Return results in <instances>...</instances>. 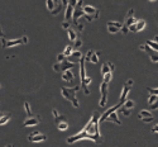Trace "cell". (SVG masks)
Masks as SVG:
<instances>
[{"label": "cell", "instance_id": "60d3db41", "mask_svg": "<svg viewBox=\"0 0 158 147\" xmlns=\"http://www.w3.org/2000/svg\"><path fill=\"white\" fill-rule=\"evenodd\" d=\"M149 108L152 109V110H157L158 109V100L154 103V104H152V105H149Z\"/></svg>", "mask_w": 158, "mask_h": 147}, {"label": "cell", "instance_id": "52a82bcc", "mask_svg": "<svg viewBox=\"0 0 158 147\" xmlns=\"http://www.w3.org/2000/svg\"><path fill=\"white\" fill-rule=\"evenodd\" d=\"M133 80L131 79H129L128 81L124 84V86H123V90H122V94H120V100H119V103L123 105L124 104V102L127 100V97H128V94H129V91L131 90V88H133Z\"/></svg>", "mask_w": 158, "mask_h": 147}, {"label": "cell", "instance_id": "7402d4cb", "mask_svg": "<svg viewBox=\"0 0 158 147\" xmlns=\"http://www.w3.org/2000/svg\"><path fill=\"white\" fill-rule=\"evenodd\" d=\"M52 114H53V118H55V121H56V124L60 123V122H63V121H67L64 115H62V114H60V113L57 112V109H52Z\"/></svg>", "mask_w": 158, "mask_h": 147}, {"label": "cell", "instance_id": "9c48e42d", "mask_svg": "<svg viewBox=\"0 0 158 147\" xmlns=\"http://www.w3.org/2000/svg\"><path fill=\"white\" fill-rule=\"evenodd\" d=\"M108 88H109V84H106L105 81L101 83V85H100L101 98H100V102H99V105L100 106H105V105H106V102H108Z\"/></svg>", "mask_w": 158, "mask_h": 147}, {"label": "cell", "instance_id": "8d00e7d4", "mask_svg": "<svg viewBox=\"0 0 158 147\" xmlns=\"http://www.w3.org/2000/svg\"><path fill=\"white\" fill-rule=\"evenodd\" d=\"M62 8H63V6H62V4H58V5H57V8H56L53 11H51V13H52L53 15H56V14H58V13L61 11V9H62Z\"/></svg>", "mask_w": 158, "mask_h": 147}, {"label": "cell", "instance_id": "cb8c5ba5", "mask_svg": "<svg viewBox=\"0 0 158 147\" xmlns=\"http://www.w3.org/2000/svg\"><path fill=\"white\" fill-rule=\"evenodd\" d=\"M11 118V114L10 113H5L4 115H0V126H5Z\"/></svg>", "mask_w": 158, "mask_h": 147}, {"label": "cell", "instance_id": "d4e9b609", "mask_svg": "<svg viewBox=\"0 0 158 147\" xmlns=\"http://www.w3.org/2000/svg\"><path fill=\"white\" fill-rule=\"evenodd\" d=\"M67 33H69V38H70V41H71V42H75L76 39H77V33H76L75 29L69 28V29H67Z\"/></svg>", "mask_w": 158, "mask_h": 147}, {"label": "cell", "instance_id": "e575fe53", "mask_svg": "<svg viewBox=\"0 0 158 147\" xmlns=\"http://www.w3.org/2000/svg\"><path fill=\"white\" fill-rule=\"evenodd\" d=\"M148 93L151 95H157L158 97V88H147Z\"/></svg>", "mask_w": 158, "mask_h": 147}, {"label": "cell", "instance_id": "1f68e13d", "mask_svg": "<svg viewBox=\"0 0 158 147\" xmlns=\"http://www.w3.org/2000/svg\"><path fill=\"white\" fill-rule=\"evenodd\" d=\"M46 4H47V9L49 11H53L55 10V3H53V0H46Z\"/></svg>", "mask_w": 158, "mask_h": 147}, {"label": "cell", "instance_id": "8fae6325", "mask_svg": "<svg viewBox=\"0 0 158 147\" xmlns=\"http://www.w3.org/2000/svg\"><path fill=\"white\" fill-rule=\"evenodd\" d=\"M138 118L140 119L142 122H144V123H152V122L154 121L152 113H151L149 110H146V109H142V110L138 113Z\"/></svg>", "mask_w": 158, "mask_h": 147}, {"label": "cell", "instance_id": "30bf717a", "mask_svg": "<svg viewBox=\"0 0 158 147\" xmlns=\"http://www.w3.org/2000/svg\"><path fill=\"white\" fill-rule=\"evenodd\" d=\"M139 50H142V51L146 52L147 55L149 56V58H151V61H152L153 63H157V62H158V52H156L154 50H152L149 46H147V45L139 46Z\"/></svg>", "mask_w": 158, "mask_h": 147}, {"label": "cell", "instance_id": "484cf974", "mask_svg": "<svg viewBox=\"0 0 158 147\" xmlns=\"http://www.w3.org/2000/svg\"><path fill=\"white\" fill-rule=\"evenodd\" d=\"M72 52H73V46L72 45H69V46H66V48H64V51L62 53L64 55V57H70L72 55Z\"/></svg>", "mask_w": 158, "mask_h": 147}, {"label": "cell", "instance_id": "3957f363", "mask_svg": "<svg viewBox=\"0 0 158 147\" xmlns=\"http://www.w3.org/2000/svg\"><path fill=\"white\" fill-rule=\"evenodd\" d=\"M80 140H91V141H94V142H99V141H100V136L89 135V133H87L85 129H82L80 133H77V135H75V136L69 137L66 141H67V143L72 145V143H75V142H77V141H80Z\"/></svg>", "mask_w": 158, "mask_h": 147}, {"label": "cell", "instance_id": "9a60e30c", "mask_svg": "<svg viewBox=\"0 0 158 147\" xmlns=\"http://www.w3.org/2000/svg\"><path fill=\"white\" fill-rule=\"evenodd\" d=\"M106 27H108V32L114 34V33H118L122 29L123 23H119V22H108Z\"/></svg>", "mask_w": 158, "mask_h": 147}, {"label": "cell", "instance_id": "603a6c76", "mask_svg": "<svg viewBox=\"0 0 158 147\" xmlns=\"http://www.w3.org/2000/svg\"><path fill=\"white\" fill-rule=\"evenodd\" d=\"M73 6H71V5H67L66 6V13H64V20L66 22H70L71 20V17H72V14H73Z\"/></svg>", "mask_w": 158, "mask_h": 147}, {"label": "cell", "instance_id": "bcb514c9", "mask_svg": "<svg viewBox=\"0 0 158 147\" xmlns=\"http://www.w3.org/2000/svg\"><path fill=\"white\" fill-rule=\"evenodd\" d=\"M5 147H14V146H13V145H6Z\"/></svg>", "mask_w": 158, "mask_h": 147}, {"label": "cell", "instance_id": "44dd1931", "mask_svg": "<svg viewBox=\"0 0 158 147\" xmlns=\"http://www.w3.org/2000/svg\"><path fill=\"white\" fill-rule=\"evenodd\" d=\"M105 121H108V122H114V123H116V124H122V122H120V119L118 118V112H113L111 114H109L108 117H106V119Z\"/></svg>", "mask_w": 158, "mask_h": 147}, {"label": "cell", "instance_id": "74e56055", "mask_svg": "<svg viewBox=\"0 0 158 147\" xmlns=\"http://www.w3.org/2000/svg\"><path fill=\"white\" fill-rule=\"evenodd\" d=\"M70 25H71V23H70V22H66V20H63L62 24H61V27H62L63 29H69V28H70Z\"/></svg>", "mask_w": 158, "mask_h": 147}, {"label": "cell", "instance_id": "277c9868", "mask_svg": "<svg viewBox=\"0 0 158 147\" xmlns=\"http://www.w3.org/2000/svg\"><path fill=\"white\" fill-rule=\"evenodd\" d=\"M82 6H84V2H82V0H78V2H77V5H76L75 9H73V14H72L73 24L77 25L78 31H82V29H84V24H80V23H78V19H80L81 17H84Z\"/></svg>", "mask_w": 158, "mask_h": 147}, {"label": "cell", "instance_id": "836d02e7", "mask_svg": "<svg viewBox=\"0 0 158 147\" xmlns=\"http://www.w3.org/2000/svg\"><path fill=\"white\" fill-rule=\"evenodd\" d=\"M24 109H25V112H27V115H28V117L32 115V110H31V106H29V103H28V102L24 103Z\"/></svg>", "mask_w": 158, "mask_h": 147}, {"label": "cell", "instance_id": "5bb4252c", "mask_svg": "<svg viewBox=\"0 0 158 147\" xmlns=\"http://www.w3.org/2000/svg\"><path fill=\"white\" fill-rule=\"evenodd\" d=\"M134 105H135V103L133 102V100H125L124 102V104L120 106V112H122V114H124V115H129L130 114V110L134 108Z\"/></svg>", "mask_w": 158, "mask_h": 147}, {"label": "cell", "instance_id": "d6986e66", "mask_svg": "<svg viewBox=\"0 0 158 147\" xmlns=\"http://www.w3.org/2000/svg\"><path fill=\"white\" fill-rule=\"evenodd\" d=\"M61 77H62L63 81H66V83H72L73 80H75V75H73L70 70H66L64 72H62Z\"/></svg>", "mask_w": 158, "mask_h": 147}, {"label": "cell", "instance_id": "ab89813d", "mask_svg": "<svg viewBox=\"0 0 158 147\" xmlns=\"http://www.w3.org/2000/svg\"><path fill=\"white\" fill-rule=\"evenodd\" d=\"M64 60H66V57H64L63 53H60V55L57 56V62H62V61H64Z\"/></svg>", "mask_w": 158, "mask_h": 147}, {"label": "cell", "instance_id": "f35d334b", "mask_svg": "<svg viewBox=\"0 0 158 147\" xmlns=\"http://www.w3.org/2000/svg\"><path fill=\"white\" fill-rule=\"evenodd\" d=\"M81 46H82V41H81L80 38H77L76 41H75V47L78 48V47H81Z\"/></svg>", "mask_w": 158, "mask_h": 147}, {"label": "cell", "instance_id": "7a4b0ae2", "mask_svg": "<svg viewBox=\"0 0 158 147\" xmlns=\"http://www.w3.org/2000/svg\"><path fill=\"white\" fill-rule=\"evenodd\" d=\"M80 76H81V88L84 90V93L86 95L90 94V90H89V85L91 84V77L87 76L86 74V69H85V58L84 56L80 58Z\"/></svg>", "mask_w": 158, "mask_h": 147}, {"label": "cell", "instance_id": "ac0fdd59", "mask_svg": "<svg viewBox=\"0 0 158 147\" xmlns=\"http://www.w3.org/2000/svg\"><path fill=\"white\" fill-rule=\"evenodd\" d=\"M39 121H41V118H39V117H28L27 119H25V121H24V127H33V126H37L38 123H39Z\"/></svg>", "mask_w": 158, "mask_h": 147}, {"label": "cell", "instance_id": "e0dca14e", "mask_svg": "<svg viewBox=\"0 0 158 147\" xmlns=\"http://www.w3.org/2000/svg\"><path fill=\"white\" fill-rule=\"evenodd\" d=\"M120 106H122V104L119 103V104H116V105L111 106V108H109V109H108L106 112H105V113H104L102 115H100V118H99V126H100V124H101V123H102V122L105 121V119H106V117H108L109 114H111L113 112H116L118 109H119V108H120Z\"/></svg>", "mask_w": 158, "mask_h": 147}, {"label": "cell", "instance_id": "d590c367", "mask_svg": "<svg viewBox=\"0 0 158 147\" xmlns=\"http://www.w3.org/2000/svg\"><path fill=\"white\" fill-rule=\"evenodd\" d=\"M93 53H94V51H91V50H90V51H87V53H86V56L84 57L86 62H90V58H91V55H93Z\"/></svg>", "mask_w": 158, "mask_h": 147}, {"label": "cell", "instance_id": "2e32d148", "mask_svg": "<svg viewBox=\"0 0 158 147\" xmlns=\"http://www.w3.org/2000/svg\"><path fill=\"white\" fill-rule=\"evenodd\" d=\"M135 18H134V10L133 9H129L128 10V13H127V17H125V22H124V27H127V28L129 29V27L131 25V24H134L135 23Z\"/></svg>", "mask_w": 158, "mask_h": 147}, {"label": "cell", "instance_id": "8992f818", "mask_svg": "<svg viewBox=\"0 0 158 147\" xmlns=\"http://www.w3.org/2000/svg\"><path fill=\"white\" fill-rule=\"evenodd\" d=\"M73 67H75V63L71 62V61H67V60H64L62 62H57V63L53 65V70L56 72H61V74L64 72L66 70H71Z\"/></svg>", "mask_w": 158, "mask_h": 147}, {"label": "cell", "instance_id": "b9f144b4", "mask_svg": "<svg viewBox=\"0 0 158 147\" xmlns=\"http://www.w3.org/2000/svg\"><path fill=\"white\" fill-rule=\"evenodd\" d=\"M77 2H78V0H69V5H71V6H76L77 5Z\"/></svg>", "mask_w": 158, "mask_h": 147}, {"label": "cell", "instance_id": "ee69618b", "mask_svg": "<svg viewBox=\"0 0 158 147\" xmlns=\"http://www.w3.org/2000/svg\"><path fill=\"white\" fill-rule=\"evenodd\" d=\"M62 6H67L69 5V0H62Z\"/></svg>", "mask_w": 158, "mask_h": 147}, {"label": "cell", "instance_id": "f546056e", "mask_svg": "<svg viewBox=\"0 0 158 147\" xmlns=\"http://www.w3.org/2000/svg\"><path fill=\"white\" fill-rule=\"evenodd\" d=\"M111 77H113V72L105 74V75H102V81H105L106 84H109V83L111 81Z\"/></svg>", "mask_w": 158, "mask_h": 147}, {"label": "cell", "instance_id": "f6af8a7d", "mask_svg": "<svg viewBox=\"0 0 158 147\" xmlns=\"http://www.w3.org/2000/svg\"><path fill=\"white\" fill-rule=\"evenodd\" d=\"M0 37H2V38L4 37V36H3V32H2V28H0Z\"/></svg>", "mask_w": 158, "mask_h": 147}, {"label": "cell", "instance_id": "ffe728a7", "mask_svg": "<svg viewBox=\"0 0 158 147\" xmlns=\"http://www.w3.org/2000/svg\"><path fill=\"white\" fill-rule=\"evenodd\" d=\"M114 69H115V66H114L111 62L104 63L102 67H101V75H105V74H108V72H113Z\"/></svg>", "mask_w": 158, "mask_h": 147}, {"label": "cell", "instance_id": "7bdbcfd3", "mask_svg": "<svg viewBox=\"0 0 158 147\" xmlns=\"http://www.w3.org/2000/svg\"><path fill=\"white\" fill-rule=\"evenodd\" d=\"M152 132H153V133H158V124H156V126L152 128Z\"/></svg>", "mask_w": 158, "mask_h": 147}, {"label": "cell", "instance_id": "7c38bea8", "mask_svg": "<svg viewBox=\"0 0 158 147\" xmlns=\"http://www.w3.org/2000/svg\"><path fill=\"white\" fill-rule=\"evenodd\" d=\"M47 140V136L43 135L41 132H33L32 135L28 137V141L33 142V143H41V142H44Z\"/></svg>", "mask_w": 158, "mask_h": 147}, {"label": "cell", "instance_id": "d6a6232c", "mask_svg": "<svg viewBox=\"0 0 158 147\" xmlns=\"http://www.w3.org/2000/svg\"><path fill=\"white\" fill-rule=\"evenodd\" d=\"M157 100H158V97H157V95H149L147 102H148V105H152V104H154Z\"/></svg>", "mask_w": 158, "mask_h": 147}, {"label": "cell", "instance_id": "6da1fadb", "mask_svg": "<svg viewBox=\"0 0 158 147\" xmlns=\"http://www.w3.org/2000/svg\"><path fill=\"white\" fill-rule=\"evenodd\" d=\"M81 89V85H77L75 88H66V86H62L61 88V94L64 99H67L69 102H71V104L75 106V108H78L80 106V103L77 100V97H76V93Z\"/></svg>", "mask_w": 158, "mask_h": 147}, {"label": "cell", "instance_id": "4316f807", "mask_svg": "<svg viewBox=\"0 0 158 147\" xmlns=\"http://www.w3.org/2000/svg\"><path fill=\"white\" fill-rule=\"evenodd\" d=\"M57 128H58L60 131H67V129H69V123H67V121H63V122L57 123Z\"/></svg>", "mask_w": 158, "mask_h": 147}, {"label": "cell", "instance_id": "4dcf8cb0", "mask_svg": "<svg viewBox=\"0 0 158 147\" xmlns=\"http://www.w3.org/2000/svg\"><path fill=\"white\" fill-rule=\"evenodd\" d=\"M70 57H71V58H76V61H80V58L82 57V55H81L80 51H73L72 55H71Z\"/></svg>", "mask_w": 158, "mask_h": 147}, {"label": "cell", "instance_id": "c3c4849f", "mask_svg": "<svg viewBox=\"0 0 158 147\" xmlns=\"http://www.w3.org/2000/svg\"><path fill=\"white\" fill-rule=\"evenodd\" d=\"M57 2H58V0H53V3H55V4H56V3H57Z\"/></svg>", "mask_w": 158, "mask_h": 147}, {"label": "cell", "instance_id": "f1b7e54d", "mask_svg": "<svg viewBox=\"0 0 158 147\" xmlns=\"http://www.w3.org/2000/svg\"><path fill=\"white\" fill-rule=\"evenodd\" d=\"M99 55H100V52H94L93 55H91L90 62H91V63H98V62H99Z\"/></svg>", "mask_w": 158, "mask_h": 147}, {"label": "cell", "instance_id": "83f0119b", "mask_svg": "<svg viewBox=\"0 0 158 147\" xmlns=\"http://www.w3.org/2000/svg\"><path fill=\"white\" fill-rule=\"evenodd\" d=\"M146 43H147V46H149L152 50H154L156 52H158V43H157V42H154V41H151V39H148V41H147Z\"/></svg>", "mask_w": 158, "mask_h": 147}, {"label": "cell", "instance_id": "4fadbf2b", "mask_svg": "<svg viewBox=\"0 0 158 147\" xmlns=\"http://www.w3.org/2000/svg\"><path fill=\"white\" fill-rule=\"evenodd\" d=\"M144 28H146V20L138 19V20H135L134 24H131V25L129 27V31L133 32V33H138V32L143 31Z\"/></svg>", "mask_w": 158, "mask_h": 147}, {"label": "cell", "instance_id": "5b68a950", "mask_svg": "<svg viewBox=\"0 0 158 147\" xmlns=\"http://www.w3.org/2000/svg\"><path fill=\"white\" fill-rule=\"evenodd\" d=\"M28 43V37L27 36H23L22 38H17V39H5L3 37V48H10V47H15V46H19V45H25Z\"/></svg>", "mask_w": 158, "mask_h": 147}, {"label": "cell", "instance_id": "7dc6e473", "mask_svg": "<svg viewBox=\"0 0 158 147\" xmlns=\"http://www.w3.org/2000/svg\"><path fill=\"white\" fill-rule=\"evenodd\" d=\"M148 2H151V3H154V2H157V0H148Z\"/></svg>", "mask_w": 158, "mask_h": 147}, {"label": "cell", "instance_id": "ba28073f", "mask_svg": "<svg viewBox=\"0 0 158 147\" xmlns=\"http://www.w3.org/2000/svg\"><path fill=\"white\" fill-rule=\"evenodd\" d=\"M82 11H84V17H90L93 20L99 18V10L94 6H91V5H84Z\"/></svg>", "mask_w": 158, "mask_h": 147}]
</instances>
